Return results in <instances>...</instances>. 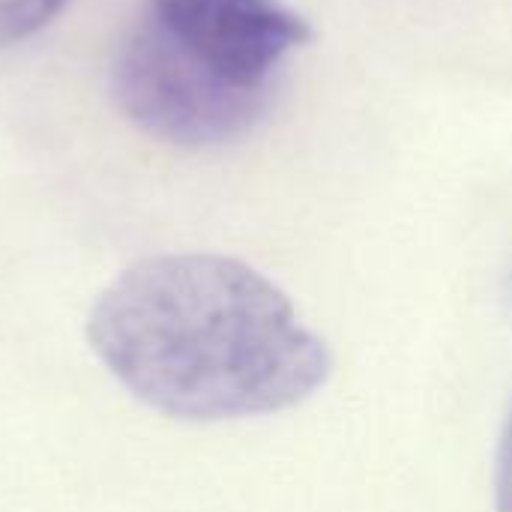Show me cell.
<instances>
[{
    "label": "cell",
    "instance_id": "obj_1",
    "mask_svg": "<svg viewBox=\"0 0 512 512\" xmlns=\"http://www.w3.org/2000/svg\"><path fill=\"white\" fill-rule=\"evenodd\" d=\"M87 342L141 405L192 423L288 411L333 375L327 342L288 294L210 252L129 264L90 306Z\"/></svg>",
    "mask_w": 512,
    "mask_h": 512
},
{
    "label": "cell",
    "instance_id": "obj_5",
    "mask_svg": "<svg viewBox=\"0 0 512 512\" xmlns=\"http://www.w3.org/2000/svg\"><path fill=\"white\" fill-rule=\"evenodd\" d=\"M495 512H512V402L501 426L495 456Z\"/></svg>",
    "mask_w": 512,
    "mask_h": 512
},
{
    "label": "cell",
    "instance_id": "obj_6",
    "mask_svg": "<svg viewBox=\"0 0 512 512\" xmlns=\"http://www.w3.org/2000/svg\"><path fill=\"white\" fill-rule=\"evenodd\" d=\"M507 297H510V303H512V273H510V279H507Z\"/></svg>",
    "mask_w": 512,
    "mask_h": 512
},
{
    "label": "cell",
    "instance_id": "obj_4",
    "mask_svg": "<svg viewBox=\"0 0 512 512\" xmlns=\"http://www.w3.org/2000/svg\"><path fill=\"white\" fill-rule=\"evenodd\" d=\"M69 0H0V51L39 33Z\"/></svg>",
    "mask_w": 512,
    "mask_h": 512
},
{
    "label": "cell",
    "instance_id": "obj_2",
    "mask_svg": "<svg viewBox=\"0 0 512 512\" xmlns=\"http://www.w3.org/2000/svg\"><path fill=\"white\" fill-rule=\"evenodd\" d=\"M111 81L129 120L180 147L228 144L246 135L267 108L264 84L231 78L156 15L129 27Z\"/></svg>",
    "mask_w": 512,
    "mask_h": 512
},
{
    "label": "cell",
    "instance_id": "obj_3",
    "mask_svg": "<svg viewBox=\"0 0 512 512\" xmlns=\"http://www.w3.org/2000/svg\"><path fill=\"white\" fill-rule=\"evenodd\" d=\"M156 18L243 84H264L279 60L312 39L282 0H153Z\"/></svg>",
    "mask_w": 512,
    "mask_h": 512
}]
</instances>
